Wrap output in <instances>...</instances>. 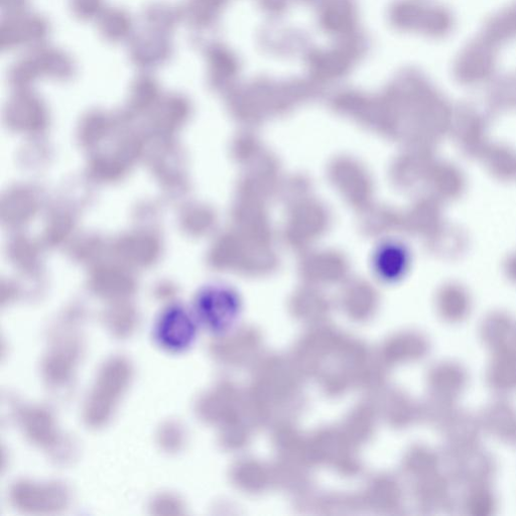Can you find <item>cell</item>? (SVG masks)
Returning <instances> with one entry per match:
<instances>
[{"label": "cell", "instance_id": "12", "mask_svg": "<svg viewBox=\"0 0 516 516\" xmlns=\"http://www.w3.org/2000/svg\"><path fill=\"white\" fill-rule=\"evenodd\" d=\"M431 383L435 395L458 402L469 385V373L459 362L443 361L432 370Z\"/></svg>", "mask_w": 516, "mask_h": 516}, {"label": "cell", "instance_id": "1", "mask_svg": "<svg viewBox=\"0 0 516 516\" xmlns=\"http://www.w3.org/2000/svg\"><path fill=\"white\" fill-rule=\"evenodd\" d=\"M131 375V367L121 358L112 359L103 366L85 407V419L90 426L99 427L109 420Z\"/></svg>", "mask_w": 516, "mask_h": 516}, {"label": "cell", "instance_id": "2", "mask_svg": "<svg viewBox=\"0 0 516 516\" xmlns=\"http://www.w3.org/2000/svg\"><path fill=\"white\" fill-rule=\"evenodd\" d=\"M51 26L48 20L29 12L4 16L0 27V46L3 51L26 49L28 52L48 45Z\"/></svg>", "mask_w": 516, "mask_h": 516}, {"label": "cell", "instance_id": "7", "mask_svg": "<svg viewBox=\"0 0 516 516\" xmlns=\"http://www.w3.org/2000/svg\"><path fill=\"white\" fill-rule=\"evenodd\" d=\"M196 336V325L188 312L179 306L169 308L157 325L160 344L171 351H181L190 346Z\"/></svg>", "mask_w": 516, "mask_h": 516}, {"label": "cell", "instance_id": "17", "mask_svg": "<svg viewBox=\"0 0 516 516\" xmlns=\"http://www.w3.org/2000/svg\"><path fill=\"white\" fill-rule=\"evenodd\" d=\"M438 308L446 322L458 324L469 317L472 304L469 294L463 288L450 285L440 294Z\"/></svg>", "mask_w": 516, "mask_h": 516}, {"label": "cell", "instance_id": "15", "mask_svg": "<svg viewBox=\"0 0 516 516\" xmlns=\"http://www.w3.org/2000/svg\"><path fill=\"white\" fill-rule=\"evenodd\" d=\"M184 22L182 8L168 3H153L142 14L145 30L171 36Z\"/></svg>", "mask_w": 516, "mask_h": 516}, {"label": "cell", "instance_id": "3", "mask_svg": "<svg viewBox=\"0 0 516 516\" xmlns=\"http://www.w3.org/2000/svg\"><path fill=\"white\" fill-rule=\"evenodd\" d=\"M196 310L199 319L209 330L223 333L237 322L241 313V301L233 290L213 286L198 296Z\"/></svg>", "mask_w": 516, "mask_h": 516}, {"label": "cell", "instance_id": "6", "mask_svg": "<svg viewBox=\"0 0 516 516\" xmlns=\"http://www.w3.org/2000/svg\"><path fill=\"white\" fill-rule=\"evenodd\" d=\"M13 501L21 509L50 512L62 509L67 502L65 488L57 484L20 482L12 491Z\"/></svg>", "mask_w": 516, "mask_h": 516}, {"label": "cell", "instance_id": "20", "mask_svg": "<svg viewBox=\"0 0 516 516\" xmlns=\"http://www.w3.org/2000/svg\"><path fill=\"white\" fill-rule=\"evenodd\" d=\"M26 429L32 439L39 443L50 442L54 436L52 419L43 411H32L26 417Z\"/></svg>", "mask_w": 516, "mask_h": 516}, {"label": "cell", "instance_id": "14", "mask_svg": "<svg viewBox=\"0 0 516 516\" xmlns=\"http://www.w3.org/2000/svg\"><path fill=\"white\" fill-rule=\"evenodd\" d=\"M516 323L507 313L496 311L487 315L479 327L482 344L492 352L511 346Z\"/></svg>", "mask_w": 516, "mask_h": 516}, {"label": "cell", "instance_id": "10", "mask_svg": "<svg viewBox=\"0 0 516 516\" xmlns=\"http://www.w3.org/2000/svg\"><path fill=\"white\" fill-rule=\"evenodd\" d=\"M445 452H459L480 445L484 434L480 417L458 411L443 428Z\"/></svg>", "mask_w": 516, "mask_h": 516}, {"label": "cell", "instance_id": "19", "mask_svg": "<svg viewBox=\"0 0 516 516\" xmlns=\"http://www.w3.org/2000/svg\"><path fill=\"white\" fill-rule=\"evenodd\" d=\"M214 0H185L181 6L184 22L195 30L207 27L213 19Z\"/></svg>", "mask_w": 516, "mask_h": 516}, {"label": "cell", "instance_id": "22", "mask_svg": "<svg viewBox=\"0 0 516 516\" xmlns=\"http://www.w3.org/2000/svg\"><path fill=\"white\" fill-rule=\"evenodd\" d=\"M30 0H2L4 16H14L29 12Z\"/></svg>", "mask_w": 516, "mask_h": 516}, {"label": "cell", "instance_id": "13", "mask_svg": "<svg viewBox=\"0 0 516 516\" xmlns=\"http://www.w3.org/2000/svg\"><path fill=\"white\" fill-rule=\"evenodd\" d=\"M96 24L101 38L110 44H128L137 33L132 15L119 8H106Z\"/></svg>", "mask_w": 516, "mask_h": 516}, {"label": "cell", "instance_id": "4", "mask_svg": "<svg viewBox=\"0 0 516 516\" xmlns=\"http://www.w3.org/2000/svg\"><path fill=\"white\" fill-rule=\"evenodd\" d=\"M447 475L454 484L465 487L491 484L497 473L494 457L480 445L459 452H445Z\"/></svg>", "mask_w": 516, "mask_h": 516}, {"label": "cell", "instance_id": "23", "mask_svg": "<svg viewBox=\"0 0 516 516\" xmlns=\"http://www.w3.org/2000/svg\"><path fill=\"white\" fill-rule=\"evenodd\" d=\"M512 345L516 348V330H515V335H514V339H513V344Z\"/></svg>", "mask_w": 516, "mask_h": 516}, {"label": "cell", "instance_id": "21", "mask_svg": "<svg viewBox=\"0 0 516 516\" xmlns=\"http://www.w3.org/2000/svg\"><path fill=\"white\" fill-rule=\"evenodd\" d=\"M70 9L76 19L96 22L106 7L104 0H70Z\"/></svg>", "mask_w": 516, "mask_h": 516}, {"label": "cell", "instance_id": "11", "mask_svg": "<svg viewBox=\"0 0 516 516\" xmlns=\"http://www.w3.org/2000/svg\"><path fill=\"white\" fill-rule=\"evenodd\" d=\"M372 264L380 280L387 283L397 282L408 270V250L398 241H384L376 248Z\"/></svg>", "mask_w": 516, "mask_h": 516}, {"label": "cell", "instance_id": "9", "mask_svg": "<svg viewBox=\"0 0 516 516\" xmlns=\"http://www.w3.org/2000/svg\"><path fill=\"white\" fill-rule=\"evenodd\" d=\"M484 434L503 443L516 444V408L500 398L487 405L479 415Z\"/></svg>", "mask_w": 516, "mask_h": 516}, {"label": "cell", "instance_id": "5", "mask_svg": "<svg viewBox=\"0 0 516 516\" xmlns=\"http://www.w3.org/2000/svg\"><path fill=\"white\" fill-rule=\"evenodd\" d=\"M127 45L132 64L149 73L168 64L175 52L171 36L145 29L137 32Z\"/></svg>", "mask_w": 516, "mask_h": 516}, {"label": "cell", "instance_id": "8", "mask_svg": "<svg viewBox=\"0 0 516 516\" xmlns=\"http://www.w3.org/2000/svg\"><path fill=\"white\" fill-rule=\"evenodd\" d=\"M485 377L489 389L498 397L516 394V348L513 345L492 352Z\"/></svg>", "mask_w": 516, "mask_h": 516}, {"label": "cell", "instance_id": "16", "mask_svg": "<svg viewBox=\"0 0 516 516\" xmlns=\"http://www.w3.org/2000/svg\"><path fill=\"white\" fill-rule=\"evenodd\" d=\"M30 52L34 54L42 76L69 78L77 69L74 59L62 49L46 45Z\"/></svg>", "mask_w": 516, "mask_h": 516}, {"label": "cell", "instance_id": "18", "mask_svg": "<svg viewBox=\"0 0 516 516\" xmlns=\"http://www.w3.org/2000/svg\"><path fill=\"white\" fill-rule=\"evenodd\" d=\"M460 508L469 516H491L498 508L497 496L490 484L465 487Z\"/></svg>", "mask_w": 516, "mask_h": 516}]
</instances>
